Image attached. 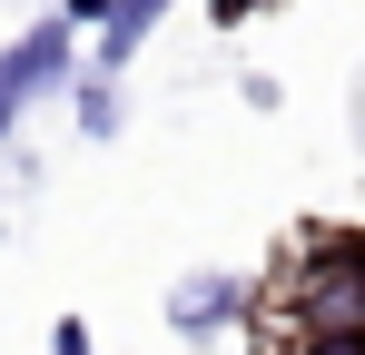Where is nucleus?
<instances>
[{"mask_svg": "<svg viewBox=\"0 0 365 355\" xmlns=\"http://www.w3.org/2000/svg\"><path fill=\"white\" fill-rule=\"evenodd\" d=\"M69 69H79V30H69L60 10H50V20H30V30L0 50V138L30 118V99L69 89Z\"/></svg>", "mask_w": 365, "mask_h": 355, "instance_id": "1", "label": "nucleus"}, {"mask_svg": "<svg viewBox=\"0 0 365 355\" xmlns=\"http://www.w3.org/2000/svg\"><path fill=\"white\" fill-rule=\"evenodd\" d=\"M247 277H178L168 287V326H178L187 346H207V336H227V326H247Z\"/></svg>", "mask_w": 365, "mask_h": 355, "instance_id": "2", "label": "nucleus"}, {"mask_svg": "<svg viewBox=\"0 0 365 355\" xmlns=\"http://www.w3.org/2000/svg\"><path fill=\"white\" fill-rule=\"evenodd\" d=\"M158 20H168V0H109V10L89 20L99 40H89V59H79V69H89V79H119L128 59H138V40H148Z\"/></svg>", "mask_w": 365, "mask_h": 355, "instance_id": "3", "label": "nucleus"}, {"mask_svg": "<svg viewBox=\"0 0 365 355\" xmlns=\"http://www.w3.org/2000/svg\"><path fill=\"white\" fill-rule=\"evenodd\" d=\"M69 79H79V138H119V79H89V69Z\"/></svg>", "mask_w": 365, "mask_h": 355, "instance_id": "4", "label": "nucleus"}, {"mask_svg": "<svg viewBox=\"0 0 365 355\" xmlns=\"http://www.w3.org/2000/svg\"><path fill=\"white\" fill-rule=\"evenodd\" d=\"M50 355H89V326H79V316H60V326H50Z\"/></svg>", "mask_w": 365, "mask_h": 355, "instance_id": "5", "label": "nucleus"}, {"mask_svg": "<svg viewBox=\"0 0 365 355\" xmlns=\"http://www.w3.org/2000/svg\"><path fill=\"white\" fill-rule=\"evenodd\" d=\"M257 10H267V0H207V20H217V30H237V20H257Z\"/></svg>", "mask_w": 365, "mask_h": 355, "instance_id": "6", "label": "nucleus"}, {"mask_svg": "<svg viewBox=\"0 0 365 355\" xmlns=\"http://www.w3.org/2000/svg\"><path fill=\"white\" fill-rule=\"evenodd\" d=\"M99 10H109V0H60V20H69V30H89Z\"/></svg>", "mask_w": 365, "mask_h": 355, "instance_id": "7", "label": "nucleus"}]
</instances>
